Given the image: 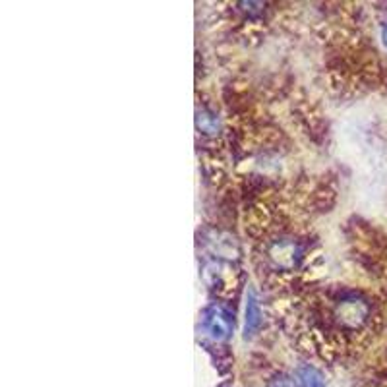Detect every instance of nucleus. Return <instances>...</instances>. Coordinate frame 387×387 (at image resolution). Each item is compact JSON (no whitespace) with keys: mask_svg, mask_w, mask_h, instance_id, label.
Listing matches in <instances>:
<instances>
[{"mask_svg":"<svg viewBox=\"0 0 387 387\" xmlns=\"http://www.w3.org/2000/svg\"><path fill=\"white\" fill-rule=\"evenodd\" d=\"M205 327L207 331L213 335L215 339H223L231 331V320L223 310H215V312L207 314L205 318Z\"/></svg>","mask_w":387,"mask_h":387,"instance_id":"1","label":"nucleus"},{"mask_svg":"<svg viewBox=\"0 0 387 387\" xmlns=\"http://www.w3.org/2000/svg\"><path fill=\"white\" fill-rule=\"evenodd\" d=\"M259 316H261V314H259L258 301L250 294L246 304V333H254V331L258 329L259 322H261Z\"/></svg>","mask_w":387,"mask_h":387,"instance_id":"2","label":"nucleus"},{"mask_svg":"<svg viewBox=\"0 0 387 387\" xmlns=\"http://www.w3.org/2000/svg\"><path fill=\"white\" fill-rule=\"evenodd\" d=\"M298 377H301V386L302 387H323V379L322 376L314 370V368H302L298 372Z\"/></svg>","mask_w":387,"mask_h":387,"instance_id":"3","label":"nucleus"},{"mask_svg":"<svg viewBox=\"0 0 387 387\" xmlns=\"http://www.w3.org/2000/svg\"><path fill=\"white\" fill-rule=\"evenodd\" d=\"M273 387H292V384H290L287 377H279V379L273 382Z\"/></svg>","mask_w":387,"mask_h":387,"instance_id":"4","label":"nucleus"},{"mask_svg":"<svg viewBox=\"0 0 387 387\" xmlns=\"http://www.w3.org/2000/svg\"><path fill=\"white\" fill-rule=\"evenodd\" d=\"M384 41H386V45H387V27L384 30Z\"/></svg>","mask_w":387,"mask_h":387,"instance_id":"5","label":"nucleus"}]
</instances>
